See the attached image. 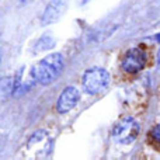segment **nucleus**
I'll use <instances>...</instances> for the list:
<instances>
[{"instance_id":"nucleus-1","label":"nucleus","mask_w":160,"mask_h":160,"mask_svg":"<svg viewBox=\"0 0 160 160\" xmlns=\"http://www.w3.org/2000/svg\"><path fill=\"white\" fill-rule=\"evenodd\" d=\"M65 69V58L62 53L53 52L47 55L44 59L31 68L30 78L34 83L48 86L61 76Z\"/></svg>"},{"instance_id":"nucleus-2","label":"nucleus","mask_w":160,"mask_h":160,"mask_svg":"<svg viewBox=\"0 0 160 160\" xmlns=\"http://www.w3.org/2000/svg\"><path fill=\"white\" fill-rule=\"evenodd\" d=\"M141 132V125L132 117H125L114 125L111 131L112 141L119 145H129L136 141Z\"/></svg>"},{"instance_id":"nucleus-3","label":"nucleus","mask_w":160,"mask_h":160,"mask_svg":"<svg viewBox=\"0 0 160 160\" xmlns=\"http://www.w3.org/2000/svg\"><path fill=\"white\" fill-rule=\"evenodd\" d=\"M83 88L87 94H98L108 87L110 84V75L102 68H90L84 72L82 78Z\"/></svg>"},{"instance_id":"nucleus-4","label":"nucleus","mask_w":160,"mask_h":160,"mask_svg":"<svg viewBox=\"0 0 160 160\" xmlns=\"http://www.w3.org/2000/svg\"><path fill=\"white\" fill-rule=\"evenodd\" d=\"M146 62V53L141 48H132V49L127 51V53L124 55L121 61V68L128 75H136L145 69Z\"/></svg>"},{"instance_id":"nucleus-5","label":"nucleus","mask_w":160,"mask_h":160,"mask_svg":"<svg viewBox=\"0 0 160 160\" xmlns=\"http://www.w3.org/2000/svg\"><path fill=\"white\" fill-rule=\"evenodd\" d=\"M68 6H69V0H51L48 3L47 8L44 10V13H42L41 24L48 25V24H52V22L58 21L65 14Z\"/></svg>"},{"instance_id":"nucleus-6","label":"nucleus","mask_w":160,"mask_h":160,"mask_svg":"<svg viewBox=\"0 0 160 160\" xmlns=\"http://www.w3.org/2000/svg\"><path fill=\"white\" fill-rule=\"evenodd\" d=\"M80 100V91L73 86L63 88V91L61 93L58 101H56V111L59 114H66L70 110L76 107V104Z\"/></svg>"},{"instance_id":"nucleus-7","label":"nucleus","mask_w":160,"mask_h":160,"mask_svg":"<svg viewBox=\"0 0 160 160\" xmlns=\"http://www.w3.org/2000/svg\"><path fill=\"white\" fill-rule=\"evenodd\" d=\"M148 138H149V143H152L155 148L160 149V124H156L155 127L149 131Z\"/></svg>"},{"instance_id":"nucleus-8","label":"nucleus","mask_w":160,"mask_h":160,"mask_svg":"<svg viewBox=\"0 0 160 160\" xmlns=\"http://www.w3.org/2000/svg\"><path fill=\"white\" fill-rule=\"evenodd\" d=\"M47 136V132H45L44 129H38V131H35V132L32 133V136L30 138V141H28V145H34V143H38V142H41V141H44V138Z\"/></svg>"},{"instance_id":"nucleus-9","label":"nucleus","mask_w":160,"mask_h":160,"mask_svg":"<svg viewBox=\"0 0 160 160\" xmlns=\"http://www.w3.org/2000/svg\"><path fill=\"white\" fill-rule=\"evenodd\" d=\"M156 63L160 65V48H159V51H158V55H156Z\"/></svg>"}]
</instances>
